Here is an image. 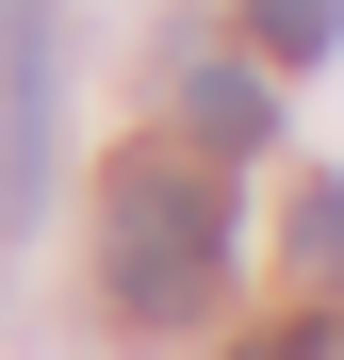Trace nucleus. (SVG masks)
I'll list each match as a JSON object with an SVG mask.
<instances>
[{
    "label": "nucleus",
    "mask_w": 344,
    "mask_h": 360,
    "mask_svg": "<svg viewBox=\"0 0 344 360\" xmlns=\"http://www.w3.org/2000/svg\"><path fill=\"white\" fill-rule=\"evenodd\" d=\"M213 278H229L213 180L164 164V148H132V164H115V213H98V295H115V328H197Z\"/></svg>",
    "instance_id": "1"
},
{
    "label": "nucleus",
    "mask_w": 344,
    "mask_h": 360,
    "mask_svg": "<svg viewBox=\"0 0 344 360\" xmlns=\"http://www.w3.org/2000/svg\"><path fill=\"white\" fill-rule=\"evenodd\" d=\"M66 164V0H0V229L49 213Z\"/></svg>",
    "instance_id": "2"
},
{
    "label": "nucleus",
    "mask_w": 344,
    "mask_h": 360,
    "mask_svg": "<svg viewBox=\"0 0 344 360\" xmlns=\"http://www.w3.org/2000/svg\"><path fill=\"white\" fill-rule=\"evenodd\" d=\"M181 131H197V148H262V131H279V82H262V66H181Z\"/></svg>",
    "instance_id": "3"
},
{
    "label": "nucleus",
    "mask_w": 344,
    "mask_h": 360,
    "mask_svg": "<svg viewBox=\"0 0 344 360\" xmlns=\"http://www.w3.org/2000/svg\"><path fill=\"white\" fill-rule=\"evenodd\" d=\"M246 33H262V66H328L344 49V0H246Z\"/></svg>",
    "instance_id": "4"
},
{
    "label": "nucleus",
    "mask_w": 344,
    "mask_h": 360,
    "mask_svg": "<svg viewBox=\"0 0 344 360\" xmlns=\"http://www.w3.org/2000/svg\"><path fill=\"white\" fill-rule=\"evenodd\" d=\"M295 278L344 295V180H312V197H295Z\"/></svg>",
    "instance_id": "5"
}]
</instances>
